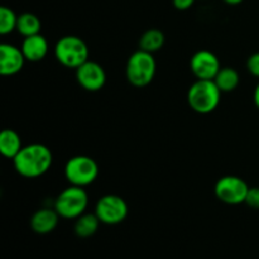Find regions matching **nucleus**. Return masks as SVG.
I'll return each mask as SVG.
<instances>
[{
  "label": "nucleus",
  "mask_w": 259,
  "mask_h": 259,
  "mask_svg": "<svg viewBox=\"0 0 259 259\" xmlns=\"http://www.w3.org/2000/svg\"><path fill=\"white\" fill-rule=\"evenodd\" d=\"M53 157L51 149L45 144L33 143L20 149L13 159L14 168L20 176L35 179L45 175L52 166Z\"/></svg>",
  "instance_id": "f257e3e1"
},
{
  "label": "nucleus",
  "mask_w": 259,
  "mask_h": 259,
  "mask_svg": "<svg viewBox=\"0 0 259 259\" xmlns=\"http://www.w3.org/2000/svg\"><path fill=\"white\" fill-rule=\"evenodd\" d=\"M222 91L214 80H196L189 89L187 103L199 114H210L218 108Z\"/></svg>",
  "instance_id": "f03ea898"
},
{
  "label": "nucleus",
  "mask_w": 259,
  "mask_h": 259,
  "mask_svg": "<svg viewBox=\"0 0 259 259\" xmlns=\"http://www.w3.org/2000/svg\"><path fill=\"white\" fill-rule=\"evenodd\" d=\"M157 71V63L153 53L147 51H136L129 57L126 63V78L136 88H144L149 85L154 78Z\"/></svg>",
  "instance_id": "7ed1b4c3"
},
{
  "label": "nucleus",
  "mask_w": 259,
  "mask_h": 259,
  "mask_svg": "<svg viewBox=\"0 0 259 259\" xmlns=\"http://www.w3.org/2000/svg\"><path fill=\"white\" fill-rule=\"evenodd\" d=\"M55 57L65 67L78 68L89 61V48L81 38L66 35L56 43Z\"/></svg>",
  "instance_id": "20e7f679"
},
{
  "label": "nucleus",
  "mask_w": 259,
  "mask_h": 259,
  "mask_svg": "<svg viewBox=\"0 0 259 259\" xmlns=\"http://www.w3.org/2000/svg\"><path fill=\"white\" fill-rule=\"evenodd\" d=\"M89 204V197L83 187L73 186L63 190L55 201V210L63 219H77L82 214Z\"/></svg>",
  "instance_id": "39448f33"
},
{
  "label": "nucleus",
  "mask_w": 259,
  "mask_h": 259,
  "mask_svg": "<svg viewBox=\"0 0 259 259\" xmlns=\"http://www.w3.org/2000/svg\"><path fill=\"white\" fill-rule=\"evenodd\" d=\"M98 175V163L88 156L72 157L68 159L65 166L66 180L73 186H88L95 181Z\"/></svg>",
  "instance_id": "423d86ee"
},
{
  "label": "nucleus",
  "mask_w": 259,
  "mask_h": 259,
  "mask_svg": "<svg viewBox=\"0 0 259 259\" xmlns=\"http://www.w3.org/2000/svg\"><path fill=\"white\" fill-rule=\"evenodd\" d=\"M128 204L118 195H105L95 206V214L101 223L115 225L124 222L128 217Z\"/></svg>",
  "instance_id": "0eeeda50"
},
{
  "label": "nucleus",
  "mask_w": 259,
  "mask_h": 259,
  "mask_svg": "<svg viewBox=\"0 0 259 259\" xmlns=\"http://www.w3.org/2000/svg\"><path fill=\"white\" fill-rule=\"evenodd\" d=\"M249 186L243 179L237 176H224L215 184V195L222 202L228 205H239L245 202Z\"/></svg>",
  "instance_id": "6e6552de"
},
{
  "label": "nucleus",
  "mask_w": 259,
  "mask_h": 259,
  "mask_svg": "<svg viewBox=\"0 0 259 259\" xmlns=\"http://www.w3.org/2000/svg\"><path fill=\"white\" fill-rule=\"evenodd\" d=\"M190 68L197 80H214L222 67L217 55L207 50H201L191 57Z\"/></svg>",
  "instance_id": "1a4fd4ad"
},
{
  "label": "nucleus",
  "mask_w": 259,
  "mask_h": 259,
  "mask_svg": "<svg viewBox=\"0 0 259 259\" xmlns=\"http://www.w3.org/2000/svg\"><path fill=\"white\" fill-rule=\"evenodd\" d=\"M77 82L86 91H99L106 82V73L99 63L86 61L85 63L76 68Z\"/></svg>",
  "instance_id": "9d476101"
},
{
  "label": "nucleus",
  "mask_w": 259,
  "mask_h": 259,
  "mask_svg": "<svg viewBox=\"0 0 259 259\" xmlns=\"http://www.w3.org/2000/svg\"><path fill=\"white\" fill-rule=\"evenodd\" d=\"M25 62L22 48L9 43L0 45V73L3 76H13L19 72Z\"/></svg>",
  "instance_id": "9b49d317"
},
{
  "label": "nucleus",
  "mask_w": 259,
  "mask_h": 259,
  "mask_svg": "<svg viewBox=\"0 0 259 259\" xmlns=\"http://www.w3.org/2000/svg\"><path fill=\"white\" fill-rule=\"evenodd\" d=\"M20 48H22L25 60L30 61V62H38L47 56L48 42L40 34L30 35V37L24 38Z\"/></svg>",
  "instance_id": "f8f14e48"
},
{
  "label": "nucleus",
  "mask_w": 259,
  "mask_h": 259,
  "mask_svg": "<svg viewBox=\"0 0 259 259\" xmlns=\"http://www.w3.org/2000/svg\"><path fill=\"white\" fill-rule=\"evenodd\" d=\"M58 212L55 209H40L33 214L30 219V227L37 234H48L58 224Z\"/></svg>",
  "instance_id": "ddd939ff"
},
{
  "label": "nucleus",
  "mask_w": 259,
  "mask_h": 259,
  "mask_svg": "<svg viewBox=\"0 0 259 259\" xmlns=\"http://www.w3.org/2000/svg\"><path fill=\"white\" fill-rule=\"evenodd\" d=\"M23 148L20 136L13 129H4L0 134V152L5 158L14 159Z\"/></svg>",
  "instance_id": "4468645a"
},
{
  "label": "nucleus",
  "mask_w": 259,
  "mask_h": 259,
  "mask_svg": "<svg viewBox=\"0 0 259 259\" xmlns=\"http://www.w3.org/2000/svg\"><path fill=\"white\" fill-rule=\"evenodd\" d=\"M214 81L222 93H230V91L235 90L238 88L240 77L237 70H234L232 67H224L220 68V71L218 72Z\"/></svg>",
  "instance_id": "2eb2a0df"
},
{
  "label": "nucleus",
  "mask_w": 259,
  "mask_h": 259,
  "mask_svg": "<svg viewBox=\"0 0 259 259\" xmlns=\"http://www.w3.org/2000/svg\"><path fill=\"white\" fill-rule=\"evenodd\" d=\"M40 20L33 13H23L18 17L17 30L23 37H30V35L39 34L40 32Z\"/></svg>",
  "instance_id": "dca6fc26"
},
{
  "label": "nucleus",
  "mask_w": 259,
  "mask_h": 259,
  "mask_svg": "<svg viewBox=\"0 0 259 259\" xmlns=\"http://www.w3.org/2000/svg\"><path fill=\"white\" fill-rule=\"evenodd\" d=\"M100 220L96 214H82L76 219L75 233L80 238H89L94 235L98 230Z\"/></svg>",
  "instance_id": "f3484780"
},
{
  "label": "nucleus",
  "mask_w": 259,
  "mask_h": 259,
  "mask_svg": "<svg viewBox=\"0 0 259 259\" xmlns=\"http://www.w3.org/2000/svg\"><path fill=\"white\" fill-rule=\"evenodd\" d=\"M164 45V34L159 29H148L139 39V48L149 53L161 50Z\"/></svg>",
  "instance_id": "a211bd4d"
},
{
  "label": "nucleus",
  "mask_w": 259,
  "mask_h": 259,
  "mask_svg": "<svg viewBox=\"0 0 259 259\" xmlns=\"http://www.w3.org/2000/svg\"><path fill=\"white\" fill-rule=\"evenodd\" d=\"M18 17L10 8H0V34L5 35L17 29Z\"/></svg>",
  "instance_id": "6ab92c4d"
},
{
  "label": "nucleus",
  "mask_w": 259,
  "mask_h": 259,
  "mask_svg": "<svg viewBox=\"0 0 259 259\" xmlns=\"http://www.w3.org/2000/svg\"><path fill=\"white\" fill-rule=\"evenodd\" d=\"M245 204L253 209H259V187H249Z\"/></svg>",
  "instance_id": "aec40b11"
},
{
  "label": "nucleus",
  "mask_w": 259,
  "mask_h": 259,
  "mask_svg": "<svg viewBox=\"0 0 259 259\" xmlns=\"http://www.w3.org/2000/svg\"><path fill=\"white\" fill-rule=\"evenodd\" d=\"M247 68L253 76L259 78V52L253 53L247 61Z\"/></svg>",
  "instance_id": "412c9836"
},
{
  "label": "nucleus",
  "mask_w": 259,
  "mask_h": 259,
  "mask_svg": "<svg viewBox=\"0 0 259 259\" xmlns=\"http://www.w3.org/2000/svg\"><path fill=\"white\" fill-rule=\"evenodd\" d=\"M174 7L179 10H187L194 5L195 0H172Z\"/></svg>",
  "instance_id": "4be33fe9"
},
{
  "label": "nucleus",
  "mask_w": 259,
  "mask_h": 259,
  "mask_svg": "<svg viewBox=\"0 0 259 259\" xmlns=\"http://www.w3.org/2000/svg\"><path fill=\"white\" fill-rule=\"evenodd\" d=\"M254 103H255V106L259 109V83L254 90Z\"/></svg>",
  "instance_id": "5701e85b"
},
{
  "label": "nucleus",
  "mask_w": 259,
  "mask_h": 259,
  "mask_svg": "<svg viewBox=\"0 0 259 259\" xmlns=\"http://www.w3.org/2000/svg\"><path fill=\"white\" fill-rule=\"evenodd\" d=\"M224 2L229 5H238L240 3H243V0H224Z\"/></svg>",
  "instance_id": "b1692460"
}]
</instances>
